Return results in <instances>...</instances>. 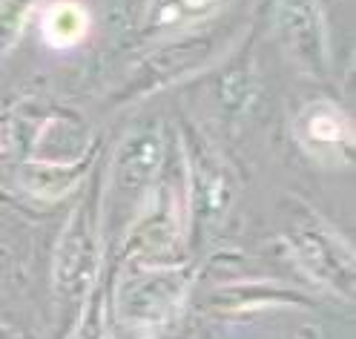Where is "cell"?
<instances>
[{
  "mask_svg": "<svg viewBox=\"0 0 356 339\" xmlns=\"http://www.w3.org/2000/svg\"><path fill=\"white\" fill-rule=\"evenodd\" d=\"M291 244L302 267L333 293L353 297V253L319 216L296 221L291 228Z\"/></svg>",
  "mask_w": 356,
  "mask_h": 339,
  "instance_id": "cell-1",
  "label": "cell"
},
{
  "mask_svg": "<svg viewBox=\"0 0 356 339\" xmlns=\"http://www.w3.org/2000/svg\"><path fill=\"white\" fill-rule=\"evenodd\" d=\"M98 267V228L92 207H78L63 230L55 259V290L60 297L78 299L89 290Z\"/></svg>",
  "mask_w": 356,
  "mask_h": 339,
  "instance_id": "cell-2",
  "label": "cell"
},
{
  "mask_svg": "<svg viewBox=\"0 0 356 339\" xmlns=\"http://www.w3.org/2000/svg\"><path fill=\"white\" fill-rule=\"evenodd\" d=\"M299 139L310 152L337 155L350 147V124L337 107L330 104H310L296 121Z\"/></svg>",
  "mask_w": 356,
  "mask_h": 339,
  "instance_id": "cell-3",
  "label": "cell"
},
{
  "mask_svg": "<svg viewBox=\"0 0 356 339\" xmlns=\"http://www.w3.org/2000/svg\"><path fill=\"white\" fill-rule=\"evenodd\" d=\"M89 32V12L72 0L55 3L47 15H43V38L55 49H70L86 38Z\"/></svg>",
  "mask_w": 356,
  "mask_h": 339,
  "instance_id": "cell-4",
  "label": "cell"
},
{
  "mask_svg": "<svg viewBox=\"0 0 356 339\" xmlns=\"http://www.w3.org/2000/svg\"><path fill=\"white\" fill-rule=\"evenodd\" d=\"M218 0H155L149 20L159 29L184 26L190 20H198L216 9Z\"/></svg>",
  "mask_w": 356,
  "mask_h": 339,
  "instance_id": "cell-5",
  "label": "cell"
},
{
  "mask_svg": "<svg viewBox=\"0 0 356 339\" xmlns=\"http://www.w3.org/2000/svg\"><path fill=\"white\" fill-rule=\"evenodd\" d=\"M70 339H113V331H109V322L104 316V308L101 305H92L83 316L81 322L72 328Z\"/></svg>",
  "mask_w": 356,
  "mask_h": 339,
  "instance_id": "cell-6",
  "label": "cell"
},
{
  "mask_svg": "<svg viewBox=\"0 0 356 339\" xmlns=\"http://www.w3.org/2000/svg\"><path fill=\"white\" fill-rule=\"evenodd\" d=\"M0 339H24V333L15 331V328H9L6 322H0Z\"/></svg>",
  "mask_w": 356,
  "mask_h": 339,
  "instance_id": "cell-7",
  "label": "cell"
},
{
  "mask_svg": "<svg viewBox=\"0 0 356 339\" xmlns=\"http://www.w3.org/2000/svg\"><path fill=\"white\" fill-rule=\"evenodd\" d=\"M170 339H187V336H170Z\"/></svg>",
  "mask_w": 356,
  "mask_h": 339,
  "instance_id": "cell-8",
  "label": "cell"
}]
</instances>
